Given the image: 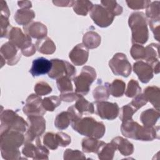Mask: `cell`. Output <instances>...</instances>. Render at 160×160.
Returning a JSON list of instances; mask_svg holds the SVG:
<instances>
[{
	"label": "cell",
	"mask_w": 160,
	"mask_h": 160,
	"mask_svg": "<svg viewBox=\"0 0 160 160\" xmlns=\"http://www.w3.org/2000/svg\"><path fill=\"white\" fill-rule=\"evenodd\" d=\"M34 91L36 94L39 96H44L52 92V88L46 82L40 81L36 84L34 86Z\"/></svg>",
	"instance_id": "42"
},
{
	"label": "cell",
	"mask_w": 160,
	"mask_h": 160,
	"mask_svg": "<svg viewBox=\"0 0 160 160\" xmlns=\"http://www.w3.org/2000/svg\"><path fill=\"white\" fill-rule=\"evenodd\" d=\"M159 1L152 2L146 8V16L149 19H160Z\"/></svg>",
	"instance_id": "34"
},
{
	"label": "cell",
	"mask_w": 160,
	"mask_h": 160,
	"mask_svg": "<svg viewBox=\"0 0 160 160\" xmlns=\"http://www.w3.org/2000/svg\"><path fill=\"white\" fill-rule=\"evenodd\" d=\"M96 78V72L92 67L84 66L81 73L72 79L75 84V92L79 95H86L89 92L90 86Z\"/></svg>",
	"instance_id": "6"
},
{
	"label": "cell",
	"mask_w": 160,
	"mask_h": 160,
	"mask_svg": "<svg viewBox=\"0 0 160 160\" xmlns=\"http://www.w3.org/2000/svg\"><path fill=\"white\" fill-rule=\"evenodd\" d=\"M42 99L35 94H31L26 99V104L22 108L23 112L29 116H43L46 113V110L42 104Z\"/></svg>",
	"instance_id": "13"
},
{
	"label": "cell",
	"mask_w": 160,
	"mask_h": 160,
	"mask_svg": "<svg viewBox=\"0 0 160 160\" xmlns=\"http://www.w3.org/2000/svg\"><path fill=\"white\" fill-rule=\"evenodd\" d=\"M146 62L152 67L155 74H158L159 72V44L151 43L146 47Z\"/></svg>",
	"instance_id": "18"
},
{
	"label": "cell",
	"mask_w": 160,
	"mask_h": 160,
	"mask_svg": "<svg viewBox=\"0 0 160 160\" xmlns=\"http://www.w3.org/2000/svg\"><path fill=\"white\" fill-rule=\"evenodd\" d=\"M34 141L32 142H24V148L22 149V153L28 158H34V154H35V149H36V142L35 144L33 143Z\"/></svg>",
	"instance_id": "45"
},
{
	"label": "cell",
	"mask_w": 160,
	"mask_h": 160,
	"mask_svg": "<svg viewBox=\"0 0 160 160\" xmlns=\"http://www.w3.org/2000/svg\"><path fill=\"white\" fill-rule=\"evenodd\" d=\"M159 20L160 19H149V24L152 32L154 34V38L159 41Z\"/></svg>",
	"instance_id": "47"
},
{
	"label": "cell",
	"mask_w": 160,
	"mask_h": 160,
	"mask_svg": "<svg viewBox=\"0 0 160 160\" xmlns=\"http://www.w3.org/2000/svg\"><path fill=\"white\" fill-rule=\"evenodd\" d=\"M101 43V36L93 31L86 32L82 38V44L89 49L98 48Z\"/></svg>",
	"instance_id": "27"
},
{
	"label": "cell",
	"mask_w": 160,
	"mask_h": 160,
	"mask_svg": "<svg viewBox=\"0 0 160 160\" xmlns=\"http://www.w3.org/2000/svg\"><path fill=\"white\" fill-rule=\"evenodd\" d=\"M121 131L124 136L138 141H149L159 138V126L146 128L141 126L133 119L122 122Z\"/></svg>",
	"instance_id": "2"
},
{
	"label": "cell",
	"mask_w": 160,
	"mask_h": 160,
	"mask_svg": "<svg viewBox=\"0 0 160 160\" xmlns=\"http://www.w3.org/2000/svg\"><path fill=\"white\" fill-rule=\"evenodd\" d=\"M8 38L10 42L21 49V51L32 44L31 37L26 34H24L22 30L18 27L12 26L9 32Z\"/></svg>",
	"instance_id": "14"
},
{
	"label": "cell",
	"mask_w": 160,
	"mask_h": 160,
	"mask_svg": "<svg viewBox=\"0 0 160 160\" xmlns=\"http://www.w3.org/2000/svg\"><path fill=\"white\" fill-rule=\"evenodd\" d=\"M34 18L35 13L31 9H18L14 16L15 21L18 24L22 25L23 26L31 23Z\"/></svg>",
	"instance_id": "23"
},
{
	"label": "cell",
	"mask_w": 160,
	"mask_h": 160,
	"mask_svg": "<svg viewBox=\"0 0 160 160\" xmlns=\"http://www.w3.org/2000/svg\"><path fill=\"white\" fill-rule=\"evenodd\" d=\"M74 1H52V3L56 6L71 7L74 4Z\"/></svg>",
	"instance_id": "52"
},
{
	"label": "cell",
	"mask_w": 160,
	"mask_h": 160,
	"mask_svg": "<svg viewBox=\"0 0 160 160\" xmlns=\"http://www.w3.org/2000/svg\"><path fill=\"white\" fill-rule=\"evenodd\" d=\"M52 68L48 76L51 79H58L59 78L66 76L70 79H73L76 74V69L69 62L59 59H52L51 60Z\"/></svg>",
	"instance_id": "8"
},
{
	"label": "cell",
	"mask_w": 160,
	"mask_h": 160,
	"mask_svg": "<svg viewBox=\"0 0 160 160\" xmlns=\"http://www.w3.org/2000/svg\"><path fill=\"white\" fill-rule=\"evenodd\" d=\"M52 68V62L48 59L40 57L33 60L29 72L33 77L48 74Z\"/></svg>",
	"instance_id": "16"
},
{
	"label": "cell",
	"mask_w": 160,
	"mask_h": 160,
	"mask_svg": "<svg viewBox=\"0 0 160 160\" xmlns=\"http://www.w3.org/2000/svg\"><path fill=\"white\" fill-rule=\"evenodd\" d=\"M111 142L114 144L117 149L119 150L122 156H128L132 154L134 152L133 144L122 137L117 136L113 138Z\"/></svg>",
	"instance_id": "21"
},
{
	"label": "cell",
	"mask_w": 160,
	"mask_h": 160,
	"mask_svg": "<svg viewBox=\"0 0 160 160\" xmlns=\"http://www.w3.org/2000/svg\"><path fill=\"white\" fill-rule=\"evenodd\" d=\"M159 118V111L150 108L142 112L140 120L144 127H153Z\"/></svg>",
	"instance_id": "20"
},
{
	"label": "cell",
	"mask_w": 160,
	"mask_h": 160,
	"mask_svg": "<svg viewBox=\"0 0 160 160\" xmlns=\"http://www.w3.org/2000/svg\"><path fill=\"white\" fill-rule=\"evenodd\" d=\"M35 142L36 146L33 159H48L49 152V150L46 148V146L41 144L39 138H36Z\"/></svg>",
	"instance_id": "35"
},
{
	"label": "cell",
	"mask_w": 160,
	"mask_h": 160,
	"mask_svg": "<svg viewBox=\"0 0 160 160\" xmlns=\"http://www.w3.org/2000/svg\"><path fill=\"white\" fill-rule=\"evenodd\" d=\"M23 29L25 34L37 39L46 37L48 34L46 26L40 22H32L23 26Z\"/></svg>",
	"instance_id": "19"
},
{
	"label": "cell",
	"mask_w": 160,
	"mask_h": 160,
	"mask_svg": "<svg viewBox=\"0 0 160 160\" xmlns=\"http://www.w3.org/2000/svg\"><path fill=\"white\" fill-rule=\"evenodd\" d=\"M128 6L134 10H138L144 8H146L149 4L151 2V1L145 0V1H141V0H138V1H126Z\"/></svg>",
	"instance_id": "44"
},
{
	"label": "cell",
	"mask_w": 160,
	"mask_h": 160,
	"mask_svg": "<svg viewBox=\"0 0 160 160\" xmlns=\"http://www.w3.org/2000/svg\"><path fill=\"white\" fill-rule=\"evenodd\" d=\"M138 110L134 108L130 103L122 106L119 111V117L122 122L132 119V116Z\"/></svg>",
	"instance_id": "36"
},
{
	"label": "cell",
	"mask_w": 160,
	"mask_h": 160,
	"mask_svg": "<svg viewBox=\"0 0 160 160\" xmlns=\"http://www.w3.org/2000/svg\"><path fill=\"white\" fill-rule=\"evenodd\" d=\"M94 4L89 1H74L72 6L74 11L78 15L86 16L88 13L91 11Z\"/></svg>",
	"instance_id": "32"
},
{
	"label": "cell",
	"mask_w": 160,
	"mask_h": 160,
	"mask_svg": "<svg viewBox=\"0 0 160 160\" xmlns=\"http://www.w3.org/2000/svg\"><path fill=\"white\" fill-rule=\"evenodd\" d=\"M72 129L82 136L101 139L104 136L106 128L101 121H97L92 117L81 118L71 122Z\"/></svg>",
	"instance_id": "3"
},
{
	"label": "cell",
	"mask_w": 160,
	"mask_h": 160,
	"mask_svg": "<svg viewBox=\"0 0 160 160\" xmlns=\"http://www.w3.org/2000/svg\"><path fill=\"white\" fill-rule=\"evenodd\" d=\"M143 95L148 102H150L156 109L159 111V88L156 86L146 87L143 92Z\"/></svg>",
	"instance_id": "22"
},
{
	"label": "cell",
	"mask_w": 160,
	"mask_h": 160,
	"mask_svg": "<svg viewBox=\"0 0 160 160\" xmlns=\"http://www.w3.org/2000/svg\"><path fill=\"white\" fill-rule=\"evenodd\" d=\"M64 159H84L86 156L84 153L79 150H72L71 149H67L64 152Z\"/></svg>",
	"instance_id": "43"
},
{
	"label": "cell",
	"mask_w": 160,
	"mask_h": 160,
	"mask_svg": "<svg viewBox=\"0 0 160 160\" xmlns=\"http://www.w3.org/2000/svg\"><path fill=\"white\" fill-rule=\"evenodd\" d=\"M1 56V67L4 63H7L9 66L16 64L21 59V51L13 44L9 41L2 45L0 49Z\"/></svg>",
	"instance_id": "12"
},
{
	"label": "cell",
	"mask_w": 160,
	"mask_h": 160,
	"mask_svg": "<svg viewBox=\"0 0 160 160\" xmlns=\"http://www.w3.org/2000/svg\"><path fill=\"white\" fill-rule=\"evenodd\" d=\"M97 86L92 91L93 98L96 101H103L108 99L110 93L109 91V82L102 84L101 79H98Z\"/></svg>",
	"instance_id": "26"
},
{
	"label": "cell",
	"mask_w": 160,
	"mask_h": 160,
	"mask_svg": "<svg viewBox=\"0 0 160 160\" xmlns=\"http://www.w3.org/2000/svg\"><path fill=\"white\" fill-rule=\"evenodd\" d=\"M95 113L102 119L113 120L119 114V108L116 102H110L106 101H95Z\"/></svg>",
	"instance_id": "11"
},
{
	"label": "cell",
	"mask_w": 160,
	"mask_h": 160,
	"mask_svg": "<svg viewBox=\"0 0 160 160\" xmlns=\"http://www.w3.org/2000/svg\"><path fill=\"white\" fill-rule=\"evenodd\" d=\"M72 120V117L69 111L67 110L66 111H62L59 113L56 117L54 120V126L57 129L63 130L69 126L71 123Z\"/></svg>",
	"instance_id": "28"
},
{
	"label": "cell",
	"mask_w": 160,
	"mask_h": 160,
	"mask_svg": "<svg viewBox=\"0 0 160 160\" xmlns=\"http://www.w3.org/2000/svg\"><path fill=\"white\" fill-rule=\"evenodd\" d=\"M28 128L25 133L24 142L34 141L45 131L46 120L42 116H29L27 118Z\"/></svg>",
	"instance_id": "7"
},
{
	"label": "cell",
	"mask_w": 160,
	"mask_h": 160,
	"mask_svg": "<svg viewBox=\"0 0 160 160\" xmlns=\"http://www.w3.org/2000/svg\"><path fill=\"white\" fill-rule=\"evenodd\" d=\"M89 50L82 44H77L69 54V58L71 62L76 66L84 64L88 59Z\"/></svg>",
	"instance_id": "15"
},
{
	"label": "cell",
	"mask_w": 160,
	"mask_h": 160,
	"mask_svg": "<svg viewBox=\"0 0 160 160\" xmlns=\"http://www.w3.org/2000/svg\"><path fill=\"white\" fill-rule=\"evenodd\" d=\"M105 142L99 141L98 139L88 137L87 138H84L82 141V149L83 152L86 153H98L101 147L105 144Z\"/></svg>",
	"instance_id": "24"
},
{
	"label": "cell",
	"mask_w": 160,
	"mask_h": 160,
	"mask_svg": "<svg viewBox=\"0 0 160 160\" xmlns=\"http://www.w3.org/2000/svg\"><path fill=\"white\" fill-rule=\"evenodd\" d=\"M116 150V146L112 142L105 143L97 153L98 158L101 160H111L113 159L114 152Z\"/></svg>",
	"instance_id": "30"
},
{
	"label": "cell",
	"mask_w": 160,
	"mask_h": 160,
	"mask_svg": "<svg viewBox=\"0 0 160 160\" xmlns=\"http://www.w3.org/2000/svg\"><path fill=\"white\" fill-rule=\"evenodd\" d=\"M109 66L114 74L128 77L131 72V65L126 55L122 52L116 53L109 61Z\"/></svg>",
	"instance_id": "9"
},
{
	"label": "cell",
	"mask_w": 160,
	"mask_h": 160,
	"mask_svg": "<svg viewBox=\"0 0 160 160\" xmlns=\"http://www.w3.org/2000/svg\"><path fill=\"white\" fill-rule=\"evenodd\" d=\"M126 84L121 79H114L111 83H109V91L110 94L116 98L122 96L125 92Z\"/></svg>",
	"instance_id": "31"
},
{
	"label": "cell",
	"mask_w": 160,
	"mask_h": 160,
	"mask_svg": "<svg viewBox=\"0 0 160 160\" xmlns=\"http://www.w3.org/2000/svg\"><path fill=\"white\" fill-rule=\"evenodd\" d=\"M148 102V101L144 98L143 94H139L137 96L134 97V98L132 100L131 102H129L134 108H135L137 110H138L139 108L146 104Z\"/></svg>",
	"instance_id": "46"
},
{
	"label": "cell",
	"mask_w": 160,
	"mask_h": 160,
	"mask_svg": "<svg viewBox=\"0 0 160 160\" xmlns=\"http://www.w3.org/2000/svg\"><path fill=\"white\" fill-rule=\"evenodd\" d=\"M124 93L128 98H134L138 94L141 93V88L139 86L137 81L131 79L128 82L127 89Z\"/></svg>",
	"instance_id": "41"
},
{
	"label": "cell",
	"mask_w": 160,
	"mask_h": 160,
	"mask_svg": "<svg viewBox=\"0 0 160 160\" xmlns=\"http://www.w3.org/2000/svg\"><path fill=\"white\" fill-rule=\"evenodd\" d=\"M74 106L82 115L84 112H88L91 114L94 113V103L89 102L82 95H79L76 103L74 104Z\"/></svg>",
	"instance_id": "29"
},
{
	"label": "cell",
	"mask_w": 160,
	"mask_h": 160,
	"mask_svg": "<svg viewBox=\"0 0 160 160\" xmlns=\"http://www.w3.org/2000/svg\"><path fill=\"white\" fill-rule=\"evenodd\" d=\"M0 120L1 132L14 130L24 133L28 128V122L12 109L1 111Z\"/></svg>",
	"instance_id": "5"
},
{
	"label": "cell",
	"mask_w": 160,
	"mask_h": 160,
	"mask_svg": "<svg viewBox=\"0 0 160 160\" xmlns=\"http://www.w3.org/2000/svg\"><path fill=\"white\" fill-rule=\"evenodd\" d=\"M89 14L93 22L101 28H106L111 25L114 18L106 8L98 4L93 5Z\"/></svg>",
	"instance_id": "10"
},
{
	"label": "cell",
	"mask_w": 160,
	"mask_h": 160,
	"mask_svg": "<svg viewBox=\"0 0 160 160\" xmlns=\"http://www.w3.org/2000/svg\"><path fill=\"white\" fill-rule=\"evenodd\" d=\"M1 15L9 18L10 16V11L7 6L6 2L4 1H1Z\"/></svg>",
	"instance_id": "50"
},
{
	"label": "cell",
	"mask_w": 160,
	"mask_h": 160,
	"mask_svg": "<svg viewBox=\"0 0 160 160\" xmlns=\"http://www.w3.org/2000/svg\"><path fill=\"white\" fill-rule=\"evenodd\" d=\"M130 54L135 60H145L146 56V48L141 44H133L130 50Z\"/></svg>",
	"instance_id": "39"
},
{
	"label": "cell",
	"mask_w": 160,
	"mask_h": 160,
	"mask_svg": "<svg viewBox=\"0 0 160 160\" xmlns=\"http://www.w3.org/2000/svg\"><path fill=\"white\" fill-rule=\"evenodd\" d=\"M129 26L132 32V42L133 44H145L149 38L147 19L142 12H132L129 17Z\"/></svg>",
	"instance_id": "4"
},
{
	"label": "cell",
	"mask_w": 160,
	"mask_h": 160,
	"mask_svg": "<svg viewBox=\"0 0 160 160\" xmlns=\"http://www.w3.org/2000/svg\"><path fill=\"white\" fill-rule=\"evenodd\" d=\"M79 96V94L72 91V92L61 93L59 98H60L61 100L62 101L72 102L74 101H76L78 99Z\"/></svg>",
	"instance_id": "49"
},
{
	"label": "cell",
	"mask_w": 160,
	"mask_h": 160,
	"mask_svg": "<svg viewBox=\"0 0 160 160\" xmlns=\"http://www.w3.org/2000/svg\"><path fill=\"white\" fill-rule=\"evenodd\" d=\"M36 46H35V45H34L32 44L31 46H29L28 48H27L21 51L22 54H23L25 56L29 57V56H32L36 52Z\"/></svg>",
	"instance_id": "51"
},
{
	"label": "cell",
	"mask_w": 160,
	"mask_h": 160,
	"mask_svg": "<svg viewBox=\"0 0 160 160\" xmlns=\"http://www.w3.org/2000/svg\"><path fill=\"white\" fill-rule=\"evenodd\" d=\"M36 50L44 54H51L56 51V45L48 37L38 39L35 44Z\"/></svg>",
	"instance_id": "25"
},
{
	"label": "cell",
	"mask_w": 160,
	"mask_h": 160,
	"mask_svg": "<svg viewBox=\"0 0 160 160\" xmlns=\"http://www.w3.org/2000/svg\"><path fill=\"white\" fill-rule=\"evenodd\" d=\"M61 100L59 97L51 96L44 98L42 100V104L46 111H53L58 106L61 104Z\"/></svg>",
	"instance_id": "33"
},
{
	"label": "cell",
	"mask_w": 160,
	"mask_h": 160,
	"mask_svg": "<svg viewBox=\"0 0 160 160\" xmlns=\"http://www.w3.org/2000/svg\"><path fill=\"white\" fill-rule=\"evenodd\" d=\"M56 84L61 93L72 92L73 91L71 79L66 76H63L56 79Z\"/></svg>",
	"instance_id": "40"
},
{
	"label": "cell",
	"mask_w": 160,
	"mask_h": 160,
	"mask_svg": "<svg viewBox=\"0 0 160 160\" xmlns=\"http://www.w3.org/2000/svg\"><path fill=\"white\" fill-rule=\"evenodd\" d=\"M18 6L21 9H30L32 7V3L29 1H22L18 2Z\"/></svg>",
	"instance_id": "53"
},
{
	"label": "cell",
	"mask_w": 160,
	"mask_h": 160,
	"mask_svg": "<svg viewBox=\"0 0 160 160\" xmlns=\"http://www.w3.org/2000/svg\"><path fill=\"white\" fill-rule=\"evenodd\" d=\"M56 135L59 142V146L66 147L71 143V138L68 134L63 132H58L56 133Z\"/></svg>",
	"instance_id": "48"
},
{
	"label": "cell",
	"mask_w": 160,
	"mask_h": 160,
	"mask_svg": "<svg viewBox=\"0 0 160 160\" xmlns=\"http://www.w3.org/2000/svg\"><path fill=\"white\" fill-rule=\"evenodd\" d=\"M102 6L106 8L114 16L122 14L123 8L116 1H101Z\"/></svg>",
	"instance_id": "38"
},
{
	"label": "cell",
	"mask_w": 160,
	"mask_h": 160,
	"mask_svg": "<svg viewBox=\"0 0 160 160\" xmlns=\"http://www.w3.org/2000/svg\"><path fill=\"white\" fill-rule=\"evenodd\" d=\"M133 71L142 83H148L153 78V69L147 62L138 61L133 64Z\"/></svg>",
	"instance_id": "17"
},
{
	"label": "cell",
	"mask_w": 160,
	"mask_h": 160,
	"mask_svg": "<svg viewBox=\"0 0 160 160\" xmlns=\"http://www.w3.org/2000/svg\"><path fill=\"white\" fill-rule=\"evenodd\" d=\"M0 149L1 156L5 159H21L19 148L24 143L25 137L22 132L14 130L1 132Z\"/></svg>",
	"instance_id": "1"
},
{
	"label": "cell",
	"mask_w": 160,
	"mask_h": 160,
	"mask_svg": "<svg viewBox=\"0 0 160 160\" xmlns=\"http://www.w3.org/2000/svg\"><path fill=\"white\" fill-rule=\"evenodd\" d=\"M43 144L51 150L56 149L59 146V142L56 133L48 132L43 136Z\"/></svg>",
	"instance_id": "37"
}]
</instances>
